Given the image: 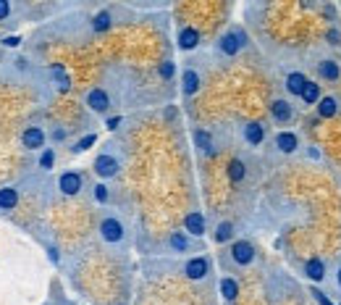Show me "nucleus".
Returning <instances> with one entry per match:
<instances>
[{"label": "nucleus", "instance_id": "nucleus-23", "mask_svg": "<svg viewBox=\"0 0 341 305\" xmlns=\"http://www.w3.org/2000/svg\"><path fill=\"white\" fill-rule=\"evenodd\" d=\"M229 177H231V182H242L244 179V163L242 161H231L229 163Z\"/></svg>", "mask_w": 341, "mask_h": 305}, {"label": "nucleus", "instance_id": "nucleus-7", "mask_svg": "<svg viewBox=\"0 0 341 305\" xmlns=\"http://www.w3.org/2000/svg\"><path fill=\"white\" fill-rule=\"evenodd\" d=\"M184 229L189 232V234H194V237H199V234H205V216L202 213H197V211H192L187 219H184Z\"/></svg>", "mask_w": 341, "mask_h": 305}, {"label": "nucleus", "instance_id": "nucleus-26", "mask_svg": "<svg viewBox=\"0 0 341 305\" xmlns=\"http://www.w3.org/2000/svg\"><path fill=\"white\" fill-rule=\"evenodd\" d=\"M171 247H173V250H178V253H181V250H187V247H189V242H187V237H184V234H181V232H176V234L171 237Z\"/></svg>", "mask_w": 341, "mask_h": 305}, {"label": "nucleus", "instance_id": "nucleus-34", "mask_svg": "<svg viewBox=\"0 0 341 305\" xmlns=\"http://www.w3.org/2000/svg\"><path fill=\"white\" fill-rule=\"evenodd\" d=\"M118 124H121V119H118V116H116V119H110V121H108V129H116Z\"/></svg>", "mask_w": 341, "mask_h": 305}, {"label": "nucleus", "instance_id": "nucleus-4", "mask_svg": "<svg viewBox=\"0 0 341 305\" xmlns=\"http://www.w3.org/2000/svg\"><path fill=\"white\" fill-rule=\"evenodd\" d=\"M116 171H118V161L113 158V156H97V161H95V174L97 177H103V179H110V177H116Z\"/></svg>", "mask_w": 341, "mask_h": 305}, {"label": "nucleus", "instance_id": "nucleus-9", "mask_svg": "<svg viewBox=\"0 0 341 305\" xmlns=\"http://www.w3.org/2000/svg\"><path fill=\"white\" fill-rule=\"evenodd\" d=\"M184 274L189 279H205V274H208V260L205 258H192L187 263V269H184Z\"/></svg>", "mask_w": 341, "mask_h": 305}, {"label": "nucleus", "instance_id": "nucleus-15", "mask_svg": "<svg viewBox=\"0 0 341 305\" xmlns=\"http://www.w3.org/2000/svg\"><path fill=\"white\" fill-rule=\"evenodd\" d=\"M24 145H27L29 150H37V147H42V145H45V135H42V129H37V126H29L27 132H24Z\"/></svg>", "mask_w": 341, "mask_h": 305}, {"label": "nucleus", "instance_id": "nucleus-14", "mask_svg": "<svg viewBox=\"0 0 341 305\" xmlns=\"http://www.w3.org/2000/svg\"><path fill=\"white\" fill-rule=\"evenodd\" d=\"M317 71H320V77L326 82H336L338 74H341V69H338L336 61H320V63H317Z\"/></svg>", "mask_w": 341, "mask_h": 305}, {"label": "nucleus", "instance_id": "nucleus-32", "mask_svg": "<svg viewBox=\"0 0 341 305\" xmlns=\"http://www.w3.org/2000/svg\"><path fill=\"white\" fill-rule=\"evenodd\" d=\"M312 295H315V300L320 302V305H333V302H331V300H328V297H326L320 290H312Z\"/></svg>", "mask_w": 341, "mask_h": 305}, {"label": "nucleus", "instance_id": "nucleus-6", "mask_svg": "<svg viewBox=\"0 0 341 305\" xmlns=\"http://www.w3.org/2000/svg\"><path fill=\"white\" fill-rule=\"evenodd\" d=\"M87 105L92 108V111H97V113H105V111H108V105H110V100H108V95H105L103 90H89V95H87Z\"/></svg>", "mask_w": 341, "mask_h": 305}, {"label": "nucleus", "instance_id": "nucleus-36", "mask_svg": "<svg viewBox=\"0 0 341 305\" xmlns=\"http://www.w3.org/2000/svg\"><path fill=\"white\" fill-rule=\"evenodd\" d=\"M336 281H338V287H341V269H338V274H336Z\"/></svg>", "mask_w": 341, "mask_h": 305}, {"label": "nucleus", "instance_id": "nucleus-30", "mask_svg": "<svg viewBox=\"0 0 341 305\" xmlns=\"http://www.w3.org/2000/svg\"><path fill=\"white\" fill-rule=\"evenodd\" d=\"M173 71H176V66H173L171 61H166L163 66H161V77H163V79H171V77H173Z\"/></svg>", "mask_w": 341, "mask_h": 305}, {"label": "nucleus", "instance_id": "nucleus-37", "mask_svg": "<svg viewBox=\"0 0 341 305\" xmlns=\"http://www.w3.org/2000/svg\"><path fill=\"white\" fill-rule=\"evenodd\" d=\"M302 6H312V0H302Z\"/></svg>", "mask_w": 341, "mask_h": 305}, {"label": "nucleus", "instance_id": "nucleus-11", "mask_svg": "<svg viewBox=\"0 0 341 305\" xmlns=\"http://www.w3.org/2000/svg\"><path fill=\"white\" fill-rule=\"evenodd\" d=\"M270 113H273V119H276L278 124H286L291 119V105L286 100H276L270 105Z\"/></svg>", "mask_w": 341, "mask_h": 305}, {"label": "nucleus", "instance_id": "nucleus-18", "mask_svg": "<svg viewBox=\"0 0 341 305\" xmlns=\"http://www.w3.org/2000/svg\"><path fill=\"white\" fill-rule=\"evenodd\" d=\"M220 295H223V300H229V302H234L236 300V295H239V284L234 279H220Z\"/></svg>", "mask_w": 341, "mask_h": 305}, {"label": "nucleus", "instance_id": "nucleus-19", "mask_svg": "<svg viewBox=\"0 0 341 305\" xmlns=\"http://www.w3.org/2000/svg\"><path fill=\"white\" fill-rule=\"evenodd\" d=\"M181 90H184V95H194L199 90V77H197V71H192V69L184 71V84H181Z\"/></svg>", "mask_w": 341, "mask_h": 305}, {"label": "nucleus", "instance_id": "nucleus-5", "mask_svg": "<svg viewBox=\"0 0 341 305\" xmlns=\"http://www.w3.org/2000/svg\"><path fill=\"white\" fill-rule=\"evenodd\" d=\"M58 187H61L63 195H76L82 189V177H79L76 171H66V174H61Z\"/></svg>", "mask_w": 341, "mask_h": 305}, {"label": "nucleus", "instance_id": "nucleus-35", "mask_svg": "<svg viewBox=\"0 0 341 305\" xmlns=\"http://www.w3.org/2000/svg\"><path fill=\"white\" fill-rule=\"evenodd\" d=\"M6 45H11V48L18 45V37H8V40H6Z\"/></svg>", "mask_w": 341, "mask_h": 305}, {"label": "nucleus", "instance_id": "nucleus-33", "mask_svg": "<svg viewBox=\"0 0 341 305\" xmlns=\"http://www.w3.org/2000/svg\"><path fill=\"white\" fill-rule=\"evenodd\" d=\"M8 13H11L8 0H0V18H8Z\"/></svg>", "mask_w": 341, "mask_h": 305}, {"label": "nucleus", "instance_id": "nucleus-20", "mask_svg": "<svg viewBox=\"0 0 341 305\" xmlns=\"http://www.w3.org/2000/svg\"><path fill=\"white\" fill-rule=\"evenodd\" d=\"M307 105H312V103H317L320 100V84H315V82H310L307 79V84H305V90H302V95H299Z\"/></svg>", "mask_w": 341, "mask_h": 305}, {"label": "nucleus", "instance_id": "nucleus-3", "mask_svg": "<svg viewBox=\"0 0 341 305\" xmlns=\"http://www.w3.org/2000/svg\"><path fill=\"white\" fill-rule=\"evenodd\" d=\"M100 234H103L105 242H121L124 239V226H121L118 219H105L100 224Z\"/></svg>", "mask_w": 341, "mask_h": 305}, {"label": "nucleus", "instance_id": "nucleus-8", "mask_svg": "<svg viewBox=\"0 0 341 305\" xmlns=\"http://www.w3.org/2000/svg\"><path fill=\"white\" fill-rule=\"evenodd\" d=\"M197 42H199V32H197V29L184 27V29L178 32V48H181V50H192V48H197Z\"/></svg>", "mask_w": 341, "mask_h": 305}, {"label": "nucleus", "instance_id": "nucleus-13", "mask_svg": "<svg viewBox=\"0 0 341 305\" xmlns=\"http://www.w3.org/2000/svg\"><path fill=\"white\" fill-rule=\"evenodd\" d=\"M244 137H247V142H249V145H260V142L265 140V129H263V124H257V121L247 124Z\"/></svg>", "mask_w": 341, "mask_h": 305}, {"label": "nucleus", "instance_id": "nucleus-17", "mask_svg": "<svg viewBox=\"0 0 341 305\" xmlns=\"http://www.w3.org/2000/svg\"><path fill=\"white\" fill-rule=\"evenodd\" d=\"M276 145H278V150L281 153H294L297 150V135H291V132H281L278 137H276Z\"/></svg>", "mask_w": 341, "mask_h": 305}, {"label": "nucleus", "instance_id": "nucleus-12", "mask_svg": "<svg viewBox=\"0 0 341 305\" xmlns=\"http://www.w3.org/2000/svg\"><path fill=\"white\" fill-rule=\"evenodd\" d=\"M305 84H307V77L299 74V71H294V74H289V79H286V90H289V95H302Z\"/></svg>", "mask_w": 341, "mask_h": 305}, {"label": "nucleus", "instance_id": "nucleus-27", "mask_svg": "<svg viewBox=\"0 0 341 305\" xmlns=\"http://www.w3.org/2000/svg\"><path fill=\"white\" fill-rule=\"evenodd\" d=\"M108 27H110V13H105V11L97 13V16H95V29H97V32H105Z\"/></svg>", "mask_w": 341, "mask_h": 305}, {"label": "nucleus", "instance_id": "nucleus-25", "mask_svg": "<svg viewBox=\"0 0 341 305\" xmlns=\"http://www.w3.org/2000/svg\"><path fill=\"white\" fill-rule=\"evenodd\" d=\"M53 77L58 79V87H61V90H68V87H71V82H68V77H66V71H63V66H53Z\"/></svg>", "mask_w": 341, "mask_h": 305}, {"label": "nucleus", "instance_id": "nucleus-2", "mask_svg": "<svg viewBox=\"0 0 341 305\" xmlns=\"http://www.w3.org/2000/svg\"><path fill=\"white\" fill-rule=\"evenodd\" d=\"M231 258L239 266H249L255 260V247L249 245L247 239H239V242H234V247H231Z\"/></svg>", "mask_w": 341, "mask_h": 305}, {"label": "nucleus", "instance_id": "nucleus-16", "mask_svg": "<svg viewBox=\"0 0 341 305\" xmlns=\"http://www.w3.org/2000/svg\"><path fill=\"white\" fill-rule=\"evenodd\" d=\"M305 271H307V276L312 281H323V276H326V266H323V260H317V258H310L307 260Z\"/></svg>", "mask_w": 341, "mask_h": 305}, {"label": "nucleus", "instance_id": "nucleus-10", "mask_svg": "<svg viewBox=\"0 0 341 305\" xmlns=\"http://www.w3.org/2000/svg\"><path fill=\"white\" fill-rule=\"evenodd\" d=\"M338 113V103H336V98H320L317 100V116L320 119H333Z\"/></svg>", "mask_w": 341, "mask_h": 305}, {"label": "nucleus", "instance_id": "nucleus-21", "mask_svg": "<svg viewBox=\"0 0 341 305\" xmlns=\"http://www.w3.org/2000/svg\"><path fill=\"white\" fill-rule=\"evenodd\" d=\"M16 200H18V195H16V189H11V187H6V189H0V208H3V211H11V208L16 205Z\"/></svg>", "mask_w": 341, "mask_h": 305}, {"label": "nucleus", "instance_id": "nucleus-29", "mask_svg": "<svg viewBox=\"0 0 341 305\" xmlns=\"http://www.w3.org/2000/svg\"><path fill=\"white\" fill-rule=\"evenodd\" d=\"M53 163H55L53 150H45V153H42V158H39V166H42V168H53Z\"/></svg>", "mask_w": 341, "mask_h": 305}, {"label": "nucleus", "instance_id": "nucleus-28", "mask_svg": "<svg viewBox=\"0 0 341 305\" xmlns=\"http://www.w3.org/2000/svg\"><path fill=\"white\" fill-rule=\"evenodd\" d=\"M95 140H97L95 135H87V137H82V140L76 142V147H74V150H76V153H82V150H89V147L95 145Z\"/></svg>", "mask_w": 341, "mask_h": 305}, {"label": "nucleus", "instance_id": "nucleus-24", "mask_svg": "<svg viewBox=\"0 0 341 305\" xmlns=\"http://www.w3.org/2000/svg\"><path fill=\"white\" fill-rule=\"evenodd\" d=\"M194 142H197V147L205 150V153H210V150H213V145H210V135H208V132H194Z\"/></svg>", "mask_w": 341, "mask_h": 305}, {"label": "nucleus", "instance_id": "nucleus-1", "mask_svg": "<svg viewBox=\"0 0 341 305\" xmlns=\"http://www.w3.org/2000/svg\"><path fill=\"white\" fill-rule=\"evenodd\" d=\"M242 45H244V32H239V29L226 32V34L220 37V42H218L220 53H226V55H236V53L242 50Z\"/></svg>", "mask_w": 341, "mask_h": 305}, {"label": "nucleus", "instance_id": "nucleus-22", "mask_svg": "<svg viewBox=\"0 0 341 305\" xmlns=\"http://www.w3.org/2000/svg\"><path fill=\"white\" fill-rule=\"evenodd\" d=\"M231 234H234V226L229 221L218 224V229H215V242H226V239H231Z\"/></svg>", "mask_w": 341, "mask_h": 305}, {"label": "nucleus", "instance_id": "nucleus-31", "mask_svg": "<svg viewBox=\"0 0 341 305\" xmlns=\"http://www.w3.org/2000/svg\"><path fill=\"white\" fill-rule=\"evenodd\" d=\"M95 198H97L100 203L108 200V187H105V184H97V187H95Z\"/></svg>", "mask_w": 341, "mask_h": 305}]
</instances>
